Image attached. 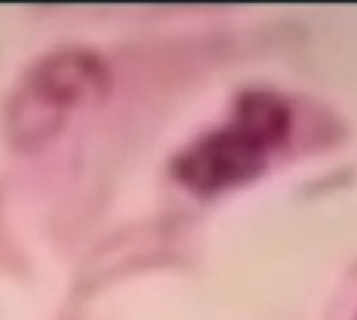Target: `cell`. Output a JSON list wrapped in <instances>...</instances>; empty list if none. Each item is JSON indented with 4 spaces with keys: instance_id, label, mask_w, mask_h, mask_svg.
Listing matches in <instances>:
<instances>
[{
    "instance_id": "obj_1",
    "label": "cell",
    "mask_w": 357,
    "mask_h": 320,
    "mask_svg": "<svg viewBox=\"0 0 357 320\" xmlns=\"http://www.w3.org/2000/svg\"><path fill=\"white\" fill-rule=\"evenodd\" d=\"M290 131L293 111L287 100L271 89H248L223 125L201 134L173 159V175L204 198L237 189L268 170Z\"/></svg>"
},
{
    "instance_id": "obj_2",
    "label": "cell",
    "mask_w": 357,
    "mask_h": 320,
    "mask_svg": "<svg viewBox=\"0 0 357 320\" xmlns=\"http://www.w3.org/2000/svg\"><path fill=\"white\" fill-rule=\"evenodd\" d=\"M106 86L109 72L98 56L86 50L53 53L28 75V86L22 89V114L33 111V120L20 134L31 142L56 134L73 109L98 100Z\"/></svg>"
}]
</instances>
